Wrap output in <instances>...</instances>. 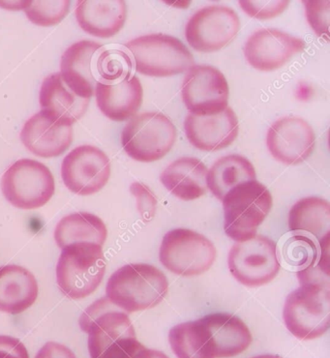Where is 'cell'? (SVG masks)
<instances>
[{
  "mask_svg": "<svg viewBox=\"0 0 330 358\" xmlns=\"http://www.w3.org/2000/svg\"><path fill=\"white\" fill-rule=\"evenodd\" d=\"M168 292L167 276L148 264H126L113 272L106 287V297L126 313L152 309Z\"/></svg>",
  "mask_w": 330,
  "mask_h": 358,
  "instance_id": "1",
  "label": "cell"
},
{
  "mask_svg": "<svg viewBox=\"0 0 330 358\" xmlns=\"http://www.w3.org/2000/svg\"><path fill=\"white\" fill-rule=\"evenodd\" d=\"M224 231L236 242L255 238L273 206L271 191L257 180L238 184L224 196Z\"/></svg>",
  "mask_w": 330,
  "mask_h": 358,
  "instance_id": "2",
  "label": "cell"
},
{
  "mask_svg": "<svg viewBox=\"0 0 330 358\" xmlns=\"http://www.w3.org/2000/svg\"><path fill=\"white\" fill-rule=\"evenodd\" d=\"M136 72L153 78H167L187 72L195 59L180 39L171 35H143L126 43Z\"/></svg>",
  "mask_w": 330,
  "mask_h": 358,
  "instance_id": "3",
  "label": "cell"
},
{
  "mask_svg": "<svg viewBox=\"0 0 330 358\" xmlns=\"http://www.w3.org/2000/svg\"><path fill=\"white\" fill-rule=\"evenodd\" d=\"M106 273L103 247L74 243L62 248L57 266V282L68 299H84L96 291Z\"/></svg>",
  "mask_w": 330,
  "mask_h": 358,
  "instance_id": "4",
  "label": "cell"
},
{
  "mask_svg": "<svg viewBox=\"0 0 330 358\" xmlns=\"http://www.w3.org/2000/svg\"><path fill=\"white\" fill-rule=\"evenodd\" d=\"M178 131L173 121L159 112L140 113L131 118L122 132V145L133 160L152 163L173 150Z\"/></svg>",
  "mask_w": 330,
  "mask_h": 358,
  "instance_id": "5",
  "label": "cell"
},
{
  "mask_svg": "<svg viewBox=\"0 0 330 358\" xmlns=\"http://www.w3.org/2000/svg\"><path fill=\"white\" fill-rule=\"evenodd\" d=\"M287 329L299 340H314L327 334L330 325V287L301 285L285 301Z\"/></svg>",
  "mask_w": 330,
  "mask_h": 358,
  "instance_id": "6",
  "label": "cell"
},
{
  "mask_svg": "<svg viewBox=\"0 0 330 358\" xmlns=\"http://www.w3.org/2000/svg\"><path fill=\"white\" fill-rule=\"evenodd\" d=\"M216 256L217 251L213 241L190 229H171L161 242L160 263L178 276L206 273L215 263Z\"/></svg>",
  "mask_w": 330,
  "mask_h": 358,
  "instance_id": "7",
  "label": "cell"
},
{
  "mask_svg": "<svg viewBox=\"0 0 330 358\" xmlns=\"http://www.w3.org/2000/svg\"><path fill=\"white\" fill-rule=\"evenodd\" d=\"M1 190L15 208L32 210L46 206L55 195V178L44 164L21 159L5 171Z\"/></svg>",
  "mask_w": 330,
  "mask_h": 358,
  "instance_id": "8",
  "label": "cell"
},
{
  "mask_svg": "<svg viewBox=\"0 0 330 358\" xmlns=\"http://www.w3.org/2000/svg\"><path fill=\"white\" fill-rule=\"evenodd\" d=\"M228 266L234 278L243 286H264L280 271L278 248L275 242L264 236L236 242L229 252Z\"/></svg>",
  "mask_w": 330,
  "mask_h": 358,
  "instance_id": "9",
  "label": "cell"
},
{
  "mask_svg": "<svg viewBox=\"0 0 330 358\" xmlns=\"http://www.w3.org/2000/svg\"><path fill=\"white\" fill-rule=\"evenodd\" d=\"M181 98L189 115L211 117L229 108L230 87L225 76L211 65H193L186 72Z\"/></svg>",
  "mask_w": 330,
  "mask_h": 358,
  "instance_id": "10",
  "label": "cell"
},
{
  "mask_svg": "<svg viewBox=\"0 0 330 358\" xmlns=\"http://www.w3.org/2000/svg\"><path fill=\"white\" fill-rule=\"evenodd\" d=\"M241 30V20L233 8L211 5L198 10L185 25L189 46L200 52H217L228 46Z\"/></svg>",
  "mask_w": 330,
  "mask_h": 358,
  "instance_id": "11",
  "label": "cell"
},
{
  "mask_svg": "<svg viewBox=\"0 0 330 358\" xmlns=\"http://www.w3.org/2000/svg\"><path fill=\"white\" fill-rule=\"evenodd\" d=\"M62 178L72 193L94 195L109 182L110 159L96 146H78L63 159Z\"/></svg>",
  "mask_w": 330,
  "mask_h": 358,
  "instance_id": "12",
  "label": "cell"
},
{
  "mask_svg": "<svg viewBox=\"0 0 330 358\" xmlns=\"http://www.w3.org/2000/svg\"><path fill=\"white\" fill-rule=\"evenodd\" d=\"M266 146L278 162L287 166L301 165L314 152L316 134L303 118L282 117L269 127Z\"/></svg>",
  "mask_w": 330,
  "mask_h": 358,
  "instance_id": "13",
  "label": "cell"
},
{
  "mask_svg": "<svg viewBox=\"0 0 330 358\" xmlns=\"http://www.w3.org/2000/svg\"><path fill=\"white\" fill-rule=\"evenodd\" d=\"M306 48V43L301 38L276 29H263L249 36L243 54L254 69L272 72L283 67Z\"/></svg>",
  "mask_w": 330,
  "mask_h": 358,
  "instance_id": "14",
  "label": "cell"
},
{
  "mask_svg": "<svg viewBox=\"0 0 330 358\" xmlns=\"http://www.w3.org/2000/svg\"><path fill=\"white\" fill-rule=\"evenodd\" d=\"M104 46L89 40L71 45L60 60V76L64 85L82 99L90 100L100 82L96 70L98 55Z\"/></svg>",
  "mask_w": 330,
  "mask_h": 358,
  "instance_id": "15",
  "label": "cell"
},
{
  "mask_svg": "<svg viewBox=\"0 0 330 358\" xmlns=\"http://www.w3.org/2000/svg\"><path fill=\"white\" fill-rule=\"evenodd\" d=\"M21 140L27 150L38 157H59L72 145L73 126L60 122L42 110L24 123Z\"/></svg>",
  "mask_w": 330,
  "mask_h": 358,
  "instance_id": "16",
  "label": "cell"
},
{
  "mask_svg": "<svg viewBox=\"0 0 330 358\" xmlns=\"http://www.w3.org/2000/svg\"><path fill=\"white\" fill-rule=\"evenodd\" d=\"M199 320L213 358L236 357L245 352L253 341L245 322L233 314L211 313Z\"/></svg>",
  "mask_w": 330,
  "mask_h": 358,
  "instance_id": "17",
  "label": "cell"
},
{
  "mask_svg": "<svg viewBox=\"0 0 330 358\" xmlns=\"http://www.w3.org/2000/svg\"><path fill=\"white\" fill-rule=\"evenodd\" d=\"M184 130L194 148L213 152L233 145L238 136V118L231 108L211 117L188 115L184 121Z\"/></svg>",
  "mask_w": 330,
  "mask_h": 358,
  "instance_id": "18",
  "label": "cell"
},
{
  "mask_svg": "<svg viewBox=\"0 0 330 358\" xmlns=\"http://www.w3.org/2000/svg\"><path fill=\"white\" fill-rule=\"evenodd\" d=\"M94 95L101 113L122 122L137 115L143 104V88L137 76H131L117 84L98 83Z\"/></svg>",
  "mask_w": 330,
  "mask_h": 358,
  "instance_id": "19",
  "label": "cell"
},
{
  "mask_svg": "<svg viewBox=\"0 0 330 358\" xmlns=\"http://www.w3.org/2000/svg\"><path fill=\"white\" fill-rule=\"evenodd\" d=\"M75 14L80 29L87 34L98 38H110L124 27L128 14L127 4L123 0H82L78 2Z\"/></svg>",
  "mask_w": 330,
  "mask_h": 358,
  "instance_id": "20",
  "label": "cell"
},
{
  "mask_svg": "<svg viewBox=\"0 0 330 358\" xmlns=\"http://www.w3.org/2000/svg\"><path fill=\"white\" fill-rule=\"evenodd\" d=\"M208 169L200 159L180 157L171 163L160 176L161 183L181 201L198 200L208 192Z\"/></svg>",
  "mask_w": 330,
  "mask_h": 358,
  "instance_id": "21",
  "label": "cell"
},
{
  "mask_svg": "<svg viewBox=\"0 0 330 358\" xmlns=\"http://www.w3.org/2000/svg\"><path fill=\"white\" fill-rule=\"evenodd\" d=\"M39 287L34 274L24 267H0V311L19 315L36 301Z\"/></svg>",
  "mask_w": 330,
  "mask_h": 358,
  "instance_id": "22",
  "label": "cell"
},
{
  "mask_svg": "<svg viewBox=\"0 0 330 358\" xmlns=\"http://www.w3.org/2000/svg\"><path fill=\"white\" fill-rule=\"evenodd\" d=\"M88 99L78 97L64 85L60 73L48 76L40 87L39 102L47 110L64 124L73 126L87 113Z\"/></svg>",
  "mask_w": 330,
  "mask_h": 358,
  "instance_id": "23",
  "label": "cell"
},
{
  "mask_svg": "<svg viewBox=\"0 0 330 358\" xmlns=\"http://www.w3.org/2000/svg\"><path fill=\"white\" fill-rule=\"evenodd\" d=\"M255 167L245 156L230 155L219 158L211 166L206 176V184L211 194L218 200L238 184L255 180Z\"/></svg>",
  "mask_w": 330,
  "mask_h": 358,
  "instance_id": "24",
  "label": "cell"
},
{
  "mask_svg": "<svg viewBox=\"0 0 330 358\" xmlns=\"http://www.w3.org/2000/svg\"><path fill=\"white\" fill-rule=\"evenodd\" d=\"M108 229L104 222L92 213H77L65 216L55 229V239L59 248L74 243L104 245Z\"/></svg>",
  "mask_w": 330,
  "mask_h": 358,
  "instance_id": "25",
  "label": "cell"
},
{
  "mask_svg": "<svg viewBox=\"0 0 330 358\" xmlns=\"http://www.w3.org/2000/svg\"><path fill=\"white\" fill-rule=\"evenodd\" d=\"M292 233H306L322 241L330 234V203L321 196H306L294 204L289 213Z\"/></svg>",
  "mask_w": 330,
  "mask_h": 358,
  "instance_id": "26",
  "label": "cell"
},
{
  "mask_svg": "<svg viewBox=\"0 0 330 358\" xmlns=\"http://www.w3.org/2000/svg\"><path fill=\"white\" fill-rule=\"evenodd\" d=\"M168 342L178 358H213L199 320L173 327L168 334Z\"/></svg>",
  "mask_w": 330,
  "mask_h": 358,
  "instance_id": "27",
  "label": "cell"
},
{
  "mask_svg": "<svg viewBox=\"0 0 330 358\" xmlns=\"http://www.w3.org/2000/svg\"><path fill=\"white\" fill-rule=\"evenodd\" d=\"M96 70L101 83L117 84L132 76L133 60L124 50L103 48L98 55Z\"/></svg>",
  "mask_w": 330,
  "mask_h": 358,
  "instance_id": "28",
  "label": "cell"
},
{
  "mask_svg": "<svg viewBox=\"0 0 330 358\" xmlns=\"http://www.w3.org/2000/svg\"><path fill=\"white\" fill-rule=\"evenodd\" d=\"M319 249L313 239L303 234H294L285 241L282 248V259L287 266L302 271L318 259Z\"/></svg>",
  "mask_w": 330,
  "mask_h": 358,
  "instance_id": "29",
  "label": "cell"
},
{
  "mask_svg": "<svg viewBox=\"0 0 330 358\" xmlns=\"http://www.w3.org/2000/svg\"><path fill=\"white\" fill-rule=\"evenodd\" d=\"M71 1H29L24 10L27 19L38 27H54L67 16Z\"/></svg>",
  "mask_w": 330,
  "mask_h": 358,
  "instance_id": "30",
  "label": "cell"
},
{
  "mask_svg": "<svg viewBox=\"0 0 330 358\" xmlns=\"http://www.w3.org/2000/svg\"><path fill=\"white\" fill-rule=\"evenodd\" d=\"M307 22L313 29L315 34L322 39L329 41V0H304L302 1Z\"/></svg>",
  "mask_w": 330,
  "mask_h": 358,
  "instance_id": "31",
  "label": "cell"
},
{
  "mask_svg": "<svg viewBox=\"0 0 330 358\" xmlns=\"http://www.w3.org/2000/svg\"><path fill=\"white\" fill-rule=\"evenodd\" d=\"M291 1H253V0H241L239 6L247 16L256 20H271L280 16L289 6Z\"/></svg>",
  "mask_w": 330,
  "mask_h": 358,
  "instance_id": "32",
  "label": "cell"
},
{
  "mask_svg": "<svg viewBox=\"0 0 330 358\" xmlns=\"http://www.w3.org/2000/svg\"><path fill=\"white\" fill-rule=\"evenodd\" d=\"M130 192L136 199L137 209L143 222H150L157 210V199L148 185L142 182H133Z\"/></svg>",
  "mask_w": 330,
  "mask_h": 358,
  "instance_id": "33",
  "label": "cell"
},
{
  "mask_svg": "<svg viewBox=\"0 0 330 358\" xmlns=\"http://www.w3.org/2000/svg\"><path fill=\"white\" fill-rule=\"evenodd\" d=\"M296 276L301 285H318L330 287V274L322 271L316 263L297 271Z\"/></svg>",
  "mask_w": 330,
  "mask_h": 358,
  "instance_id": "34",
  "label": "cell"
},
{
  "mask_svg": "<svg viewBox=\"0 0 330 358\" xmlns=\"http://www.w3.org/2000/svg\"><path fill=\"white\" fill-rule=\"evenodd\" d=\"M0 358H29L24 343L17 338L0 335Z\"/></svg>",
  "mask_w": 330,
  "mask_h": 358,
  "instance_id": "35",
  "label": "cell"
},
{
  "mask_svg": "<svg viewBox=\"0 0 330 358\" xmlns=\"http://www.w3.org/2000/svg\"><path fill=\"white\" fill-rule=\"evenodd\" d=\"M35 358H77L69 348L59 343L48 342L37 352Z\"/></svg>",
  "mask_w": 330,
  "mask_h": 358,
  "instance_id": "36",
  "label": "cell"
},
{
  "mask_svg": "<svg viewBox=\"0 0 330 358\" xmlns=\"http://www.w3.org/2000/svg\"><path fill=\"white\" fill-rule=\"evenodd\" d=\"M134 358H170L167 355L160 352V350H150L148 348H143L135 355Z\"/></svg>",
  "mask_w": 330,
  "mask_h": 358,
  "instance_id": "37",
  "label": "cell"
},
{
  "mask_svg": "<svg viewBox=\"0 0 330 358\" xmlns=\"http://www.w3.org/2000/svg\"><path fill=\"white\" fill-rule=\"evenodd\" d=\"M29 1H0V7L11 11H20L24 10L29 6Z\"/></svg>",
  "mask_w": 330,
  "mask_h": 358,
  "instance_id": "38",
  "label": "cell"
},
{
  "mask_svg": "<svg viewBox=\"0 0 330 358\" xmlns=\"http://www.w3.org/2000/svg\"><path fill=\"white\" fill-rule=\"evenodd\" d=\"M252 358H283V357H279V355H257V357H254Z\"/></svg>",
  "mask_w": 330,
  "mask_h": 358,
  "instance_id": "39",
  "label": "cell"
}]
</instances>
